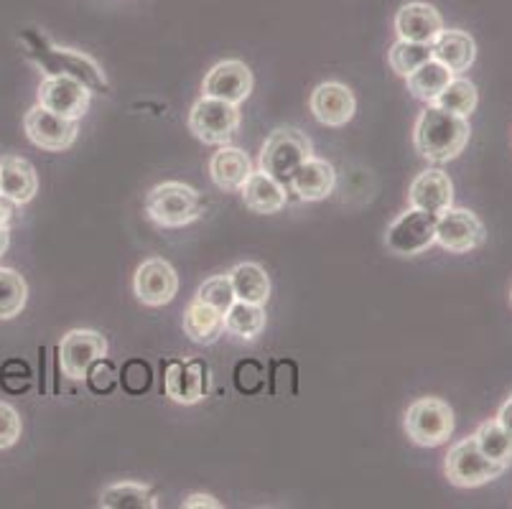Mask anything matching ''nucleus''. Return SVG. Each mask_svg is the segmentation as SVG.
<instances>
[{
  "label": "nucleus",
  "instance_id": "obj_1",
  "mask_svg": "<svg viewBox=\"0 0 512 509\" xmlns=\"http://www.w3.org/2000/svg\"><path fill=\"white\" fill-rule=\"evenodd\" d=\"M472 138L469 118H459L436 105H426L413 128L416 151L431 163H449L467 148Z\"/></svg>",
  "mask_w": 512,
  "mask_h": 509
},
{
  "label": "nucleus",
  "instance_id": "obj_2",
  "mask_svg": "<svg viewBox=\"0 0 512 509\" xmlns=\"http://www.w3.org/2000/svg\"><path fill=\"white\" fill-rule=\"evenodd\" d=\"M146 214L158 227H186L202 217V196L184 181H164L148 191Z\"/></svg>",
  "mask_w": 512,
  "mask_h": 509
},
{
  "label": "nucleus",
  "instance_id": "obj_3",
  "mask_svg": "<svg viewBox=\"0 0 512 509\" xmlns=\"http://www.w3.org/2000/svg\"><path fill=\"white\" fill-rule=\"evenodd\" d=\"M311 158V140L296 128H278L268 135L260 151V171L288 189L296 168Z\"/></svg>",
  "mask_w": 512,
  "mask_h": 509
},
{
  "label": "nucleus",
  "instance_id": "obj_4",
  "mask_svg": "<svg viewBox=\"0 0 512 509\" xmlns=\"http://www.w3.org/2000/svg\"><path fill=\"white\" fill-rule=\"evenodd\" d=\"M403 428L416 446L436 448L454 433V410L441 398H418L408 405Z\"/></svg>",
  "mask_w": 512,
  "mask_h": 509
},
{
  "label": "nucleus",
  "instance_id": "obj_5",
  "mask_svg": "<svg viewBox=\"0 0 512 509\" xmlns=\"http://www.w3.org/2000/svg\"><path fill=\"white\" fill-rule=\"evenodd\" d=\"M444 471H446V479H449L454 487L474 489L500 479L505 466L487 459V456L479 451L474 436H469V438H462V441H456L454 446L449 448V454H446V461H444Z\"/></svg>",
  "mask_w": 512,
  "mask_h": 509
},
{
  "label": "nucleus",
  "instance_id": "obj_6",
  "mask_svg": "<svg viewBox=\"0 0 512 509\" xmlns=\"http://www.w3.org/2000/svg\"><path fill=\"white\" fill-rule=\"evenodd\" d=\"M240 128V107L217 97H199L189 110V130L207 146H227Z\"/></svg>",
  "mask_w": 512,
  "mask_h": 509
},
{
  "label": "nucleus",
  "instance_id": "obj_7",
  "mask_svg": "<svg viewBox=\"0 0 512 509\" xmlns=\"http://www.w3.org/2000/svg\"><path fill=\"white\" fill-rule=\"evenodd\" d=\"M436 214L408 207L385 232V247L398 258H416L436 245Z\"/></svg>",
  "mask_w": 512,
  "mask_h": 509
},
{
  "label": "nucleus",
  "instance_id": "obj_8",
  "mask_svg": "<svg viewBox=\"0 0 512 509\" xmlns=\"http://www.w3.org/2000/svg\"><path fill=\"white\" fill-rule=\"evenodd\" d=\"M484 240H487V230L472 209L449 207L436 219V245L444 247L446 252L464 255L482 247Z\"/></svg>",
  "mask_w": 512,
  "mask_h": 509
},
{
  "label": "nucleus",
  "instance_id": "obj_9",
  "mask_svg": "<svg viewBox=\"0 0 512 509\" xmlns=\"http://www.w3.org/2000/svg\"><path fill=\"white\" fill-rule=\"evenodd\" d=\"M105 354V336L92 329H74L59 342V364L69 380H85L92 367L105 359Z\"/></svg>",
  "mask_w": 512,
  "mask_h": 509
},
{
  "label": "nucleus",
  "instance_id": "obj_10",
  "mask_svg": "<svg viewBox=\"0 0 512 509\" xmlns=\"http://www.w3.org/2000/svg\"><path fill=\"white\" fill-rule=\"evenodd\" d=\"M90 100V87L69 74H46L44 82L39 84V105L62 118L79 120L90 107Z\"/></svg>",
  "mask_w": 512,
  "mask_h": 509
},
{
  "label": "nucleus",
  "instance_id": "obj_11",
  "mask_svg": "<svg viewBox=\"0 0 512 509\" xmlns=\"http://www.w3.org/2000/svg\"><path fill=\"white\" fill-rule=\"evenodd\" d=\"M23 130L29 135V140L34 146H39L41 151L49 153H62L72 146L77 140V120L62 118V115H54L46 107L36 105L26 112L23 118Z\"/></svg>",
  "mask_w": 512,
  "mask_h": 509
},
{
  "label": "nucleus",
  "instance_id": "obj_12",
  "mask_svg": "<svg viewBox=\"0 0 512 509\" xmlns=\"http://www.w3.org/2000/svg\"><path fill=\"white\" fill-rule=\"evenodd\" d=\"M133 291L143 306H166L179 293V275L164 258H148L133 278Z\"/></svg>",
  "mask_w": 512,
  "mask_h": 509
},
{
  "label": "nucleus",
  "instance_id": "obj_13",
  "mask_svg": "<svg viewBox=\"0 0 512 509\" xmlns=\"http://www.w3.org/2000/svg\"><path fill=\"white\" fill-rule=\"evenodd\" d=\"M204 97H217V100L240 105L253 92V72L240 59H225V62L214 64L202 82Z\"/></svg>",
  "mask_w": 512,
  "mask_h": 509
},
{
  "label": "nucleus",
  "instance_id": "obj_14",
  "mask_svg": "<svg viewBox=\"0 0 512 509\" xmlns=\"http://www.w3.org/2000/svg\"><path fill=\"white\" fill-rule=\"evenodd\" d=\"M311 112L321 125L327 128H344L349 120L355 118L357 102L352 90L342 82H321L309 100Z\"/></svg>",
  "mask_w": 512,
  "mask_h": 509
},
{
  "label": "nucleus",
  "instance_id": "obj_15",
  "mask_svg": "<svg viewBox=\"0 0 512 509\" xmlns=\"http://www.w3.org/2000/svg\"><path fill=\"white\" fill-rule=\"evenodd\" d=\"M166 395L179 405H194L204 398L207 392V367L199 359H176L166 367L164 377Z\"/></svg>",
  "mask_w": 512,
  "mask_h": 509
},
{
  "label": "nucleus",
  "instance_id": "obj_16",
  "mask_svg": "<svg viewBox=\"0 0 512 509\" xmlns=\"http://www.w3.org/2000/svg\"><path fill=\"white\" fill-rule=\"evenodd\" d=\"M454 202V184H451L449 174H444L441 168H426L413 179L411 189H408V204L423 212H431L439 217L441 212L451 207Z\"/></svg>",
  "mask_w": 512,
  "mask_h": 509
},
{
  "label": "nucleus",
  "instance_id": "obj_17",
  "mask_svg": "<svg viewBox=\"0 0 512 509\" xmlns=\"http://www.w3.org/2000/svg\"><path fill=\"white\" fill-rule=\"evenodd\" d=\"M398 39L416 41V44H434L436 36L444 31V18L431 3H406L395 16Z\"/></svg>",
  "mask_w": 512,
  "mask_h": 509
},
{
  "label": "nucleus",
  "instance_id": "obj_18",
  "mask_svg": "<svg viewBox=\"0 0 512 509\" xmlns=\"http://www.w3.org/2000/svg\"><path fill=\"white\" fill-rule=\"evenodd\" d=\"M39 64H44L46 74H69V77H77L79 82H85L92 92L107 90L105 74L100 72V67L92 62L90 56L79 54V51L49 46L46 51H41Z\"/></svg>",
  "mask_w": 512,
  "mask_h": 509
},
{
  "label": "nucleus",
  "instance_id": "obj_19",
  "mask_svg": "<svg viewBox=\"0 0 512 509\" xmlns=\"http://www.w3.org/2000/svg\"><path fill=\"white\" fill-rule=\"evenodd\" d=\"M334 184H337V174H334L332 163L311 156L296 168L288 191L299 194V199H304V202H321V199H327L332 194Z\"/></svg>",
  "mask_w": 512,
  "mask_h": 509
},
{
  "label": "nucleus",
  "instance_id": "obj_20",
  "mask_svg": "<svg viewBox=\"0 0 512 509\" xmlns=\"http://www.w3.org/2000/svg\"><path fill=\"white\" fill-rule=\"evenodd\" d=\"M436 62L444 64L451 74H464L477 59V44L462 28H444L431 44Z\"/></svg>",
  "mask_w": 512,
  "mask_h": 509
},
{
  "label": "nucleus",
  "instance_id": "obj_21",
  "mask_svg": "<svg viewBox=\"0 0 512 509\" xmlns=\"http://www.w3.org/2000/svg\"><path fill=\"white\" fill-rule=\"evenodd\" d=\"M36 191H39V176L26 158H0V194L21 207V204H29L34 199Z\"/></svg>",
  "mask_w": 512,
  "mask_h": 509
},
{
  "label": "nucleus",
  "instance_id": "obj_22",
  "mask_svg": "<svg viewBox=\"0 0 512 509\" xmlns=\"http://www.w3.org/2000/svg\"><path fill=\"white\" fill-rule=\"evenodd\" d=\"M242 202L255 214H278L288 204V189L265 171H253L240 186Z\"/></svg>",
  "mask_w": 512,
  "mask_h": 509
},
{
  "label": "nucleus",
  "instance_id": "obj_23",
  "mask_svg": "<svg viewBox=\"0 0 512 509\" xmlns=\"http://www.w3.org/2000/svg\"><path fill=\"white\" fill-rule=\"evenodd\" d=\"M250 174H253V163L248 153L235 146H220V151L209 161V176L222 191H240Z\"/></svg>",
  "mask_w": 512,
  "mask_h": 509
},
{
  "label": "nucleus",
  "instance_id": "obj_24",
  "mask_svg": "<svg viewBox=\"0 0 512 509\" xmlns=\"http://www.w3.org/2000/svg\"><path fill=\"white\" fill-rule=\"evenodd\" d=\"M184 334L194 344L209 347V344H214L225 334V314L194 298V303H189V308L184 311Z\"/></svg>",
  "mask_w": 512,
  "mask_h": 509
},
{
  "label": "nucleus",
  "instance_id": "obj_25",
  "mask_svg": "<svg viewBox=\"0 0 512 509\" xmlns=\"http://www.w3.org/2000/svg\"><path fill=\"white\" fill-rule=\"evenodd\" d=\"M227 275H230L237 301L260 303V306L268 303V298H271V278L258 263H240Z\"/></svg>",
  "mask_w": 512,
  "mask_h": 509
},
{
  "label": "nucleus",
  "instance_id": "obj_26",
  "mask_svg": "<svg viewBox=\"0 0 512 509\" xmlns=\"http://www.w3.org/2000/svg\"><path fill=\"white\" fill-rule=\"evenodd\" d=\"M451 77H454V74H451L444 64L436 62V59H428L426 64H421V67L416 69V72L408 74L406 84L408 92H411L416 100L426 102V105H434L436 97L444 92V87L449 84Z\"/></svg>",
  "mask_w": 512,
  "mask_h": 509
},
{
  "label": "nucleus",
  "instance_id": "obj_27",
  "mask_svg": "<svg viewBox=\"0 0 512 509\" xmlns=\"http://www.w3.org/2000/svg\"><path fill=\"white\" fill-rule=\"evenodd\" d=\"M265 306L248 301H235L225 314V331L242 339V342H253L265 331Z\"/></svg>",
  "mask_w": 512,
  "mask_h": 509
},
{
  "label": "nucleus",
  "instance_id": "obj_28",
  "mask_svg": "<svg viewBox=\"0 0 512 509\" xmlns=\"http://www.w3.org/2000/svg\"><path fill=\"white\" fill-rule=\"evenodd\" d=\"M100 507H105V509H125V507L156 509L158 502L146 484L120 482V484H110V487L102 489Z\"/></svg>",
  "mask_w": 512,
  "mask_h": 509
},
{
  "label": "nucleus",
  "instance_id": "obj_29",
  "mask_svg": "<svg viewBox=\"0 0 512 509\" xmlns=\"http://www.w3.org/2000/svg\"><path fill=\"white\" fill-rule=\"evenodd\" d=\"M474 441H477L479 451L490 461L500 466H512V436L505 428L497 423V418L484 420L482 426L474 433Z\"/></svg>",
  "mask_w": 512,
  "mask_h": 509
},
{
  "label": "nucleus",
  "instance_id": "obj_30",
  "mask_svg": "<svg viewBox=\"0 0 512 509\" xmlns=\"http://www.w3.org/2000/svg\"><path fill=\"white\" fill-rule=\"evenodd\" d=\"M479 92L469 79L464 77H451L449 84L444 87L439 97H436L434 105L441 107V110L451 112V115H459V118H469L474 110H477Z\"/></svg>",
  "mask_w": 512,
  "mask_h": 509
},
{
  "label": "nucleus",
  "instance_id": "obj_31",
  "mask_svg": "<svg viewBox=\"0 0 512 509\" xmlns=\"http://www.w3.org/2000/svg\"><path fill=\"white\" fill-rule=\"evenodd\" d=\"M29 301V286L21 273L0 268V321L16 319Z\"/></svg>",
  "mask_w": 512,
  "mask_h": 509
},
{
  "label": "nucleus",
  "instance_id": "obj_32",
  "mask_svg": "<svg viewBox=\"0 0 512 509\" xmlns=\"http://www.w3.org/2000/svg\"><path fill=\"white\" fill-rule=\"evenodd\" d=\"M428 59H434L431 54V44H416V41H403L398 39L393 44L388 54L390 69L400 77H408L411 72H416L421 64H426Z\"/></svg>",
  "mask_w": 512,
  "mask_h": 509
},
{
  "label": "nucleus",
  "instance_id": "obj_33",
  "mask_svg": "<svg viewBox=\"0 0 512 509\" xmlns=\"http://www.w3.org/2000/svg\"><path fill=\"white\" fill-rule=\"evenodd\" d=\"M197 301L207 303V306H214L217 311L227 314V308L237 301L235 291H232L230 275H212L199 286Z\"/></svg>",
  "mask_w": 512,
  "mask_h": 509
},
{
  "label": "nucleus",
  "instance_id": "obj_34",
  "mask_svg": "<svg viewBox=\"0 0 512 509\" xmlns=\"http://www.w3.org/2000/svg\"><path fill=\"white\" fill-rule=\"evenodd\" d=\"M21 431L23 423L18 410L8 403H0V451L16 446V441L21 438Z\"/></svg>",
  "mask_w": 512,
  "mask_h": 509
},
{
  "label": "nucleus",
  "instance_id": "obj_35",
  "mask_svg": "<svg viewBox=\"0 0 512 509\" xmlns=\"http://www.w3.org/2000/svg\"><path fill=\"white\" fill-rule=\"evenodd\" d=\"M184 509H194V507H209V509H220L222 504L217 502L214 497H209V494H192L189 499H184V504H181Z\"/></svg>",
  "mask_w": 512,
  "mask_h": 509
},
{
  "label": "nucleus",
  "instance_id": "obj_36",
  "mask_svg": "<svg viewBox=\"0 0 512 509\" xmlns=\"http://www.w3.org/2000/svg\"><path fill=\"white\" fill-rule=\"evenodd\" d=\"M16 207L18 204H13L11 199H6V196L0 194V227H8V224H11Z\"/></svg>",
  "mask_w": 512,
  "mask_h": 509
},
{
  "label": "nucleus",
  "instance_id": "obj_37",
  "mask_svg": "<svg viewBox=\"0 0 512 509\" xmlns=\"http://www.w3.org/2000/svg\"><path fill=\"white\" fill-rule=\"evenodd\" d=\"M497 423H500V426L512 436V395L502 403L500 413H497Z\"/></svg>",
  "mask_w": 512,
  "mask_h": 509
},
{
  "label": "nucleus",
  "instance_id": "obj_38",
  "mask_svg": "<svg viewBox=\"0 0 512 509\" xmlns=\"http://www.w3.org/2000/svg\"><path fill=\"white\" fill-rule=\"evenodd\" d=\"M8 245H11V230H8V227H0V258L6 255Z\"/></svg>",
  "mask_w": 512,
  "mask_h": 509
},
{
  "label": "nucleus",
  "instance_id": "obj_39",
  "mask_svg": "<svg viewBox=\"0 0 512 509\" xmlns=\"http://www.w3.org/2000/svg\"><path fill=\"white\" fill-rule=\"evenodd\" d=\"M510 303H512V291H510Z\"/></svg>",
  "mask_w": 512,
  "mask_h": 509
}]
</instances>
